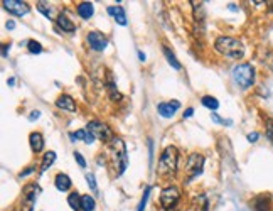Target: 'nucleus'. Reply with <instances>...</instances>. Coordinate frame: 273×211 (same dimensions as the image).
Listing matches in <instances>:
<instances>
[{"label":"nucleus","mask_w":273,"mask_h":211,"mask_svg":"<svg viewBox=\"0 0 273 211\" xmlns=\"http://www.w3.org/2000/svg\"><path fill=\"white\" fill-rule=\"evenodd\" d=\"M164 54H165V58H167L169 64L174 68V70H181V63H179L177 59H176V56H174L172 51H169L167 47H164Z\"/></svg>","instance_id":"obj_24"},{"label":"nucleus","mask_w":273,"mask_h":211,"mask_svg":"<svg viewBox=\"0 0 273 211\" xmlns=\"http://www.w3.org/2000/svg\"><path fill=\"white\" fill-rule=\"evenodd\" d=\"M214 47L221 56L229 59H240L245 56V46H243V42L229 36L217 37L214 42Z\"/></svg>","instance_id":"obj_1"},{"label":"nucleus","mask_w":273,"mask_h":211,"mask_svg":"<svg viewBox=\"0 0 273 211\" xmlns=\"http://www.w3.org/2000/svg\"><path fill=\"white\" fill-rule=\"evenodd\" d=\"M201 102H203V105L206 106V108L211 110V111H214V110L219 108V102H217L214 97H203Z\"/></svg>","instance_id":"obj_22"},{"label":"nucleus","mask_w":273,"mask_h":211,"mask_svg":"<svg viewBox=\"0 0 273 211\" xmlns=\"http://www.w3.org/2000/svg\"><path fill=\"white\" fill-rule=\"evenodd\" d=\"M255 210L258 211H270V200L267 196H258L257 200L253 201Z\"/></svg>","instance_id":"obj_20"},{"label":"nucleus","mask_w":273,"mask_h":211,"mask_svg":"<svg viewBox=\"0 0 273 211\" xmlns=\"http://www.w3.org/2000/svg\"><path fill=\"white\" fill-rule=\"evenodd\" d=\"M29 142H31V149L34 152H41L44 149V139L39 132H32L31 137H29Z\"/></svg>","instance_id":"obj_15"},{"label":"nucleus","mask_w":273,"mask_h":211,"mask_svg":"<svg viewBox=\"0 0 273 211\" xmlns=\"http://www.w3.org/2000/svg\"><path fill=\"white\" fill-rule=\"evenodd\" d=\"M54 161H56V152H53V150H49V152H46V154H44V159H42L41 172H46V171H48L49 167L54 164Z\"/></svg>","instance_id":"obj_19"},{"label":"nucleus","mask_w":273,"mask_h":211,"mask_svg":"<svg viewBox=\"0 0 273 211\" xmlns=\"http://www.w3.org/2000/svg\"><path fill=\"white\" fill-rule=\"evenodd\" d=\"M95 208H96L95 198L89 196V195L81 196V210L83 211H95Z\"/></svg>","instance_id":"obj_18"},{"label":"nucleus","mask_w":273,"mask_h":211,"mask_svg":"<svg viewBox=\"0 0 273 211\" xmlns=\"http://www.w3.org/2000/svg\"><path fill=\"white\" fill-rule=\"evenodd\" d=\"M93 12H95V8H93L91 2H81L78 5V14L79 17H83V19H91Z\"/></svg>","instance_id":"obj_16"},{"label":"nucleus","mask_w":273,"mask_h":211,"mask_svg":"<svg viewBox=\"0 0 273 211\" xmlns=\"http://www.w3.org/2000/svg\"><path fill=\"white\" fill-rule=\"evenodd\" d=\"M258 137H260V135H258L257 132H253V133H248V140H250V142H257V140H258Z\"/></svg>","instance_id":"obj_33"},{"label":"nucleus","mask_w":273,"mask_h":211,"mask_svg":"<svg viewBox=\"0 0 273 211\" xmlns=\"http://www.w3.org/2000/svg\"><path fill=\"white\" fill-rule=\"evenodd\" d=\"M56 188L59 191H68L71 189V179L68 174H58L56 176Z\"/></svg>","instance_id":"obj_17"},{"label":"nucleus","mask_w":273,"mask_h":211,"mask_svg":"<svg viewBox=\"0 0 273 211\" xmlns=\"http://www.w3.org/2000/svg\"><path fill=\"white\" fill-rule=\"evenodd\" d=\"M5 27L7 29H14L15 27V22H14V20H8V22L5 24Z\"/></svg>","instance_id":"obj_37"},{"label":"nucleus","mask_w":273,"mask_h":211,"mask_svg":"<svg viewBox=\"0 0 273 211\" xmlns=\"http://www.w3.org/2000/svg\"><path fill=\"white\" fill-rule=\"evenodd\" d=\"M211 118L214 120V122H217V123H226V125H231V120H224V118H221V117H217V115L214 113V111H211Z\"/></svg>","instance_id":"obj_29"},{"label":"nucleus","mask_w":273,"mask_h":211,"mask_svg":"<svg viewBox=\"0 0 273 211\" xmlns=\"http://www.w3.org/2000/svg\"><path fill=\"white\" fill-rule=\"evenodd\" d=\"M177 161H179V150L170 145L162 152L159 159V167H157V174L159 176H174L177 171Z\"/></svg>","instance_id":"obj_2"},{"label":"nucleus","mask_w":273,"mask_h":211,"mask_svg":"<svg viewBox=\"0 0 273 211\" xmlns=\"http://www.w3.org/2000/svg\"><path fill=\"white\" fill-rule=\"evenodd\" d=\"M86 130L91 133L95 139L101 140V142H108V144H112V140L115 139L112 128H110L103 122H98V120H93V122H89L88 127H86Z\"/></svg>","instance_id":"obj_5"},{"label":"nucleus","mask_w":273,"mask_h":211,"mask_svg":"<svg viewBox=\"0 0 273 211\" xmlns=\"http://www.w3.org/2000/svg\"><path fill=\"white\" fill-rule=\"evenodd\" d=\"M110 145H112V150H113V161L118 169V174H123L127 166H129V156H127L125 142L122 139H118V137H115Z\"/></svg>","instance_id":"obj_4"},{"label":"nucleus","mask_w":273,"mask_h":211,"mask_svg":"<svg viewBox=\"0 0 273 211\" xmlns=\"http://www.w3.org/2000/svg\"><path fill=\"white\" fill-rule=\"evenodd\" d=\"M27 49H29V53H32V54L42 53V46H41L39 41H29L27 42Z\"/></svg>","instance_id":"obj_25"},{"label":"nucleus","mask_w":273,"mask_h":211,"mask_svg":"<svg viewBox=\"0 0 273 211\" xmlns=\"http://www.w3.org/2000/svg\"><path fill=\"white\" fill-rule=\"evenodd\" d=\"M37 8H39V10L46 17H48V19H54V8L51 7L48 2H42V0H41V2H37Z\"/></svg>","instance_id":"obj_21"},{"label":"nucleus","mask_w":273,"mask_h":211,"mask_svg":"<svg viewBox=\"0 0 273 211\" xmlns=\"http://www.w3.org/2000/svg\"><path fill=\"white\" fill-rule=\"evenodd\" d=\"M108 14L113 15V19L117 20L120 25H127V17H125V10L120 5H113L108 7Z\"/></svg>","instance_id":"obj_14"},{"label":"nucleus","mask_w":273,"mask_h":211,"mask_svg":"<svg viewBox=\"0 0 273 211\" xmlns=\"http://www.w3.org/2000/svg\"><path fill=\"white\" fill-rule=\"evenodd\" d=\"M56 106L65 111H69V113H74L76 111V103L69 95H61L56 100Z\"/></svg>","instance_id":"obj_12"},{"label":"nucleus","mask_w":273,"mask_h":211,"mask_svg":"<svg viewBox=\"0 0 273 211\" xmlns=\"http://www.w3.org/2000/svg\"><path fill=\"white\" fill-rule=\"evenodd\" d=\"M3 8L8 10V14L12 15H17V17H22V15H27L31 12V7L29 3L22 2V0H3Z\"/></svg>","instance_id":"obj_7"},{"label":"nucleus","mask_w":273,"mask_h":211,"mask_svg":"<svg viewBox=\"0 0 273 211\" xmlns=\"http://www.w3.org/2000/svg\"><path fill=\"white\" fill-rule=\"evenodd\" d=\"M56 22H58V27L63 29V31H66V32H74L76 31V25L71 22V19L66 14H59L56 17Z\"/></svg>","instance_id":"obj_13"},{"label":"nucleus","mask_w":273,"mask_h":211,"mask_svg":"<svg viewBox=\"0 0 273 211\" xmlns=\"http://www.w3.org/2000/svg\"><path fill=\"white\" fill-rule=\"evenodd\" d=\"M138 56H140V61H145V53H142V51H140Z\"/></svg>","instance_id":"obj_39"},{"label":"nucleus","mask_w":273,"mask_h":211,"mask_svg":"<svg viewBox=\"0 0 273 211\" xmlns=\"http://www.w3.org/2000/svg\"><path fill=\"white\" fill-rule=\"evenodd\" d=\"M74 159H76V161H78L79 167H86V161H84V157L81 156L79 152H74Z\"/></svg>","instance_id":"obj_31"},{"label":"nucleus","mask_w":273,"mask_h":211,"mask_svg":"<svg viewBox=\"0 0 273 211\" xmlns=\"http://www.w3.org/2000/svg\"><path fill=\"white\" fill-rule=\"evenodd\" d=\"M32 171H34V167H29V169H25L24 172H20V174H19V178H20V179L25 178V176H27V174H31Z\"/></svg>","instance_id":"obj_34"},{"label":"nucleus","mask_w":273,"mask_h":211,"mask_svg":"<svg viewBox=\"0 0 273 211\" xmlns=\"http://www.w3.org/2000/svg\"><path fill=\"white\" fill-rule=\"evenodd\" d=\"M88 44L91 49H95V51H103L105 47L108 46V41H106V37L101 32L93 31V32L88 34Z\"/></svg>","instance_id":"obj_10"},{"label":"nucleus","mask_w":273,"mask_h":211,"mask_svg":"<svg viewBox=\"0 0 273 211\" xmlns=\"http://www.w3.org/2000/svg\"><path fill=\"white\" fill-rule=\"evenodd\" d=\"M8 49H10V46H8V44H3V47H2V58H7Z\"/></svg>","instance_id":"obj_35"},{"label":"nucleus","mask_w":273,"mask_h":211,"mask_svg":"<svg viewBox=\"0 0 273 211\" xmlns=\"http://www.w3.org/2000/svg\"><path fill=\"white\" fill-rule=\"evenodd\" d=\"M267 137L270 140H273V118H270L267 122Z\"/></svg>","instance_id":"obj_30"},{"label":"nucleus","mask_w":273,"mask_h":211,"mask_svg":"<svg viewBox=\"0 0 273 211\" xmlns=\"http://www.w3.org/2000/svg\"><path fill=\"white\" fill-rule=\"evenodd\" d=\"M181 108V103L177 100H172V102H165V103H160L159 106H157V111H159V115H162L164 118H170L176 115V111Z\"/></svg>","instance_id":"obj_11"},{"label":"nucleus","mask_w":273,"mask_h":211,"mask_svg":"<svg viewBox=\"0 0 273 211\" xmlns=\"http://www.w3.org/2000/svg\"><path fill=\"white\" fill-rule=\"evenodd\" d=\"M148 195H150V188H147V189H145L143 198H142V201H140V205H138V211H143V210H145V205H147Z\"/></svg>","instance_id":"obj_27"},{"label":"nucleus","mask_w":273,"mask_h":211,"mask_svg":"<svg viewBox=\"0 0 273 211\" xmlns=\"http://www.w3.org/2000/svg\"><path fill=\"white\" fill-rule=\"evenodd\" d=\"M68 203L74 211H79L81 210V196L78 193H71L69 198H68Z\"/></svg>","instance_id":"obj_23"},{"label":"nucleus","mask_w":273,"mask_h":211,"mask_svg":"<svg viewBox=\"0 0 273 211\" xmlns=\"http://www.w3.org/2000/svg\"><path fill=\"white\" fill-rule=\"evenodd\" d=\"M86 181H88V186L96 193V191H98V186H96V179H95V176H93V174H88V176H86Z\"/></svg>","instance_id":"obj_28"},{"label":"nucleus","mask_w":273,"mask_h":211,"mask_svg":"<svg viewBox=\"0 0 273 211\" xmlns=\"http://www.w3.org/2000/svg\"><path fill=\"white\" fill-rule=\"evenodd\" d=\"M203 166H204V157L201 154H191L189 161H187V172H189V179L198 178L203 172Z\"/></svg>","instance_id":"obj_9"},{"label":"nucleus","mask_w":273,"mask_h":211,"mask_svg":"<svg viewBox=\"0 0 273 211\" xmlns=\"http://www.w3.org/2000/svg\"><path fill=\"white\" fill-rule=\"evenodd\" d=\"M179 200H181V193H179V189L176 186H167V188L162 189V195H160L162 208H165V210L176 208Z\"/></svg>","instance_id":"obj_6"},{"label":"nucleus","mask_w":273,"mask_h":211,"mask_svg":"<svg viewBox=\"0 0 273 211\" xmlns=\"http://www.w3.org/2000/svg\"><path fill=\"white\" fill-rule=\"evenodd\" d=\"M41 189L37 186L36 183H31L27 186H24V203H22V211H32L34 210V205H36V198H37V193Z\"/></svg>","instance_id":"obj_8"},{"label":"nucleus","mask_w":273,"mask_h":211,"mask_svg":"<svg viewBox=\"0 0 273 211\" xmlns=\"http://www.w3.org/2000/svg\"><path fill=\"white\" fill-rule=\"evenodd\" d=\"M231 76H233V81L240 86L241 90H248L250 86L255 83V70L248 63H241L238 64V66H234L231 71Z\"/></svg>","instance_id":"obj_3"},{"label":"nucleus","mask_w":273,"mask_h":211,"mask_svg":"<svg viewBox=\"0 0 273 211\" xmlns=\"http://www.w3.org/2000/svg\"><path fill=\"white\" fill-rule=\"evenodd\" d=\"M71 140H86L88 137V130H76L71 133Z\"/></svg>","instance_id":"obj_26"},{"label":"nucleus","mask_w":273,"mask_h":211,"mask_svg":"<svg viewBox=\"0 0 273 211\" xmlns=\"http://www.w3.org/2000/svg\"><path fill=\"white\" fill-rule=\"evenodd\" d=\"M193 113H194V110H193V108H187V110L184 111V117H186V118H189V117H193Z\"/></svg>","instance_id":"obj_36"},{"label":"nucleus","mask_w":273,"mask_h":211,"mask_svg":"<svg viewBox=\"0 0 273 211\" xmlns=\"http://www.w3.org/2000/svg\"><path fill=\"white\" fill-rule=\"evenodd\" d=\"M41 117V111L39 110H34L31 115H29V120H37Z\"/></svg>","instance_id":"obj_32"},{"label":"nucleus","mask_w":273,"mask_h":211,"mask_svg":"<svg viewBox=\"0 0 273 211\" xmlns=\"http://www.w3.org/2000/svg\"><path fill=\"white\" fill-rule=\"evenodd\" d=\"M14 83H15V78H8L7 80V85L8 86H14Z\"/></svg>","instance_id":"obj_38"}]
</instances>
